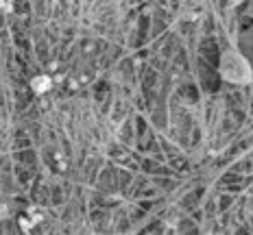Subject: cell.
Segmentation results:
<instances>
[{
  "mask_svg": "<svg viewBox=\"0 0 253 235\" xmlns=\"http://www.w3.org/2000/svg\"><path fill=\"white\" fill-rule=\"evenodd\" d=\"M220 76L225 81L234 83V85H245V83H249L253 78V72H251L249 61L240 52L227 50L220 57Z\"/></svg>",
  "mask_w": 253,
  "mask_h": 235,
  "instance_id": "6da1fadb",
  "label": "cell"
},
{
  "mask_svg": "<svg viewBox=\"0 0 253 235\" xmlns=\"http://www.w3.org/2000/svg\"><path fill=\"white\" fill-rule=\"evenodd\" d=\"M50 87H52V78L46 76V74H40L31 81V90H33L35 94H46Z\"/></svg>",
  "mask_w": 253,
  "mask_h": 235,
  "instance_id": "7a4b0ae2",
  "label": "cell"
}]
</instances>
